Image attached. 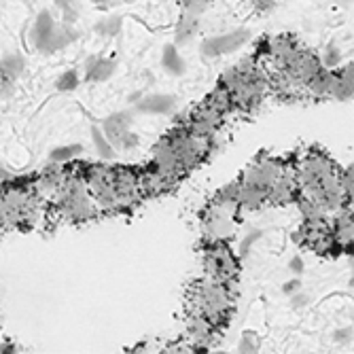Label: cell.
Wrapping results in <instances>:
<instances>
[{
	"instance_id": "10",
	"label": "cell",
	"mask_w": 354,
	"mask_h": 354,
	"mask_svg": "<svg viewBox=\"0 0 354 354\" xmlns=\"http://www.w3.org/2000/svg\"><path fill=\"white\" fill-rule=\"evenodd\" d=\"M250 39V32L246 28H236L232 32H225V35L208 37L200 45V53L204 57H221V55H230L238 49H242Z\"/></svg>"
},
{
	"instance_id": "31",
	"label": "cell",
	"mask_w": 354,
	"mask_h": 354,
	"mask_svg": "<svg viewBox=\"0 0 354 354\" xmlns=\"http://www.w3.org/2000/svg\"><path fill=\"white\" fill-rule=\"evenodd\" d=\"M291 299H293V301H291V304H293V308H304V306L308 304V297H306L304 293H299V291H297V293H293V295H291Z\"/></svg>"
},
{
	"instance_id": "26",
	"label": "cell",
	"mask_w": 354,
	"mask_h": 354,
	"mask_svg": "<svg viewBox=\"0 0 354 354\" xmlns=\"http://www.w3.org/2000/svg\"><path fill=\"white\" fill-rule=\"evenodd\" d=\"M180 7H183V13L200 17L210 9V0H185V3H180Z\"/></svg>"
},
{
	"instance_id": "21",
	"label": "cell",
	"mask_w": 354,
	"mask_h": 354,
	"mask_svg": "<svg viewBox=\"0 0 354 354\" xmlns=\"http://www.w3.org/2000/svg\"><path fill=\"white\" fill-rule=\"evenodd\" d=\"M91 140H93L95 153H98V155L104 159V162H111V159L117 157L115 147L109 142V138L104 136V132H102V127H100V125H93V127H91Z\"/></svg>"
},
{
	"instance_id": "1",
	"label": "cell",
	"mask_w": 354,
	"mask_h": 354,
	"mask_svg": "<svg viewBox=\"0 0 354 354\" xmlns=\"http://www.w3.org/2000/svg\"><path fill=\"white\" fill-rule=\"evenodd\" d=\"M221 87L227 91L232 109L250 111L268 93L270 77L252 59H242L221 77Z\"/></svg>"
},
{
	"instance_id": "19",
	"label": "cell",
	"mask_w": 354,
	"mask_h": 354,
	"mask_svg": "<svg viewBox=\"0 0 354 354\" xmlns=\"http://www.w3.org/2000/svg\"><path fill=\"white\" fill-rule=\"evenodd\" d=\"M162 68L172 75V77H180L187 73V64H185V57L180 55L178 47L174 43L166 45L164 51H162Z\"/></svg>"
},
{
	"instance_id": "23",
	"label": "cell",
	"mask_w": 354,
	"mask_h": 354,
	"mask_svg": "<svg viewBox=\"0 0 354 354\" xmlns=\"http://www.w3.org/2000/svg\"><path fill=\"white\" fill-rule=\"evenodd\" d=\"M79 155H83V147H81V145L55 147V149L49 153V162H55V164H73Z\"/></svg>"
},
{
	"instance_id": "25",
	"label": "cell",
	"mask_w": 354,
	"mask_h": 354,
	"mask_svg": "<svg viewBox=\"0 0 354 354\" xmlns=\"http://www.w3.org/2000/svg\"><path fill=\"white\" fill-rule=\"evenodd\" d=\"M79 81H81V77L77 71H66L55 79V89L57 91H75L79 87Z\"/></svg>"
},
{
	"instance_id": "16",
	"label": "cell",
	"mask_w": 354,
	"mask_h": 354,
	"mask_svg": "<svg viewBox=\"0 0 354 354\" xmlns=\"http://www.w3.org/2000/svg\"><path fill=\"white\" fill-rule=\"evenodd\" d=\"M354 66L352 62H346L344 66L339 64L333 68V83H331V98L335 100H352V89H354Z\"/></svg>"
},
{
	"instance_id": "3",
	"label": "cell",
	"mask_w": 354,
	"mask_h": 354,
	"mask_svg": "<svg viewBox=\"0 0 354 354\" xmlns=\"http://www.w3.org/2000/svg\"><path fill=\"white\" fill-rule=\"evenodd\" d=\"M41 198L32 185L13 183L0 189V225L3 227L30 230L41 216Z\"/></svg>"
},
{
	"instance_id": "2",
	"label": "cell",
	"mask_w": 354,
	"mask_h": 354,
	"mask_svg": "<svg viewBox=\"0 0 354 354\" xmlns=\"http://www.w3.org/2000/svg\"><path fill=\"white\" fill-rule=\"evenodd\" d=\"M234 308L230 286L214 278L204 276L191 284L187 293V314H200L214 323L218 329L230 318Z\"/></svg>"
},
{
	"instance_id": "22",
	"label": "cell",
	"mask_w": 354,
	"mask_h": 354,
	"mask_svg": "<svg viewBox=\"0 0 354 354\" xmlns=\"http://www.w3.org/2000/svg\"><path fill=\"white\" fill-rule=\"evenodd\" d=\"M121 28H123V17L117 15V13H111V15L102 17L98 24L93 26L95 35H100L104 39H115L119 32H121Z\"/></svg>"
},
{
	"instance_id": "35",
	"label": "cell",
	"mask_w": 354,
	"mask_h": 354,
	"mask_svg": "<svg viewBox=\"0 0 354 354\" xmlns=\"http://www.w3.org/2000/svg\"><path fill=\"white\" fill-rule=\"evenodd\" d=\"M5 178H7V170L0 168V180H5Z\"/></svg>"
},
{
	"instance_id": "6",
	"label": "cell",
	"mask_w": 354,
	"mask_h": 354,
	"mask_svg": "<svg viewBox=\"0 0 354 354\" xmlns=\"http://www.w3.org/2000/svg\"><path fill=\"white\" fill-rule=\"evenodd\" d=\"M230 109H232L230 95L218 85L212 93H208V98L202 104H198L189 113V119H187L185 127L193 134L210 136L223 125L225 115H227Z\"/></svg>"
},
{
	"instance_id": "12",
	"label": "cell",
	"mask_w": 354,
	"mask_h": 354,
	"mask_svg": "<svg viewBox=\"0 0 354 354\" xmlns=\"http://www.w3.org/2000/svg\"><path fill=\"white\" fill-rule=\"evenodd\" d=\"M55 19L49 11H41L35 26H32V43L39 53H55L53 49V32H55Z\"/></svg>"
},
{
	"instance_id": "9",
	"label": "cell",
	"mask_w": 354,
	"mask_h": 354,
	"mask_svg": "<svg viewBox=\"0 0 354 354\" xmlns=\"http://www.w3.org/2000/svg\"><path fill=\"white\" fill-rule=\"evenodd\" d=\"M134 121V111H117L102 121V132L115 151H132L138 147V136L130 130Z\"/></svg>"
},
{
	"instance_id": "27",
	"label": "cell",
	"mask_w": 354,
	"mask_h": 354,
	"mask_svg": "<svg viewBox=\"0 0 354 354\" xmlns=\"http://www.w3.org/2000/svg\"><path fill=\"white\" fill-rule=\"evenodd\" d=\"M238 352H259V339H257L254 331H244L240 344H238Z\"/></svg>"
},
{
	"instance_id": "13",
	"label": "cell",
	"mask_w": 354,
	"mask_h": 354,
	"mask_svg": "<svg viewBox=\"0 0 354 354\" xmlns=\"http://www.w3.org/2000/svg\"><path fill=\"white\" fill-rule=\"evenodd\" d=\"M331 236L335 248H350L354 240V223H352V204L344 206L331 216Z\"/></svg>"
},
{
	"instance_id": "7",
	"label": "cell",
	"mask_w": 354,
	"mask_h": 354,
	"mask_svg": "<svg viewBox=\"0 0 354 354\" xmlns=\"http://www.w3.org/2000/svg\"><path fill=\"white\" fill-rule=\"evenodd\" d=\"M204 272L208 278H214L223 284L232 286L238 278V259L227 246V242L206 244L204 250Z\"/></svg>"
},
{
	"instance_id": "32",
	"label": "cell",
	"mask_w": 354,
	"mask_h": 354,
	"mask_svg": "<svg viewBox=\"0 0 354 354\" xmlns=\"http://www.w3.org/2000/svg\"><path fill=\"white\" fill-rule=\"evenodd\" d=\"M282 291H284L286 295H293V293H297V291H299V280H291L288 284H284V286H282Z\"/></svg>"
},
{
	"instance_id": "14",
	"label": "cell",
	"mask_w": 354,
	"mask_h": 354,
	"mask_svg": "<svg viewBox=\"0 0 354 354\" xmlns=\"http://www.w3.org/2000/svg\"><path fill=\"white\" fill-rule=\"evenodd\" d=\"M268 47H266V57H268V62L274 66V73L282 66V64L291 57L301 45H299V41L295 39V37H291V35H280V37H274V39H270L268 43H266Z\"/></svg>"
},
{
	"instance_id": "5",
	"label": "cell",
	"mask_w": 354,
	"mask_h": 354,
	"mask_svg": "<svg viewBox=\"0 0 354 354\" xmlns=\"http://www.w3.org/2000/svg\"><path fill=\"white\" fill-rule=\"evenodd\" d=\"M53 202L57 212L71 221H85L98 212V206H95L83 176L73 172L64 183V187L55 193Z\"/></svg>"
},
{
	"instance_id": "20",
	"label": "cell",
	"mask_w": 354,
	"mask_h": 354,
	"mask_svg": "<svg viewBox=\"0 0 354 354\" xmlns=\"http://www.w3.org/2000/svg\"><path fill=\"white\" fill-rule=\"evenodd\" d=\"M26 68V62L19 53H7L3 59H0V75L7 81H13L17 79Z\"/></svg>"
},
{
	"instance_id": "36",
	"label": "cell",
	"mask_w": 354,
	"mask_h": 354,
	"mask_svg": "<svg viewBox=\"0 0 354 354\" xmlns=\"http://www.w3.org/2000/svg\"><path fill=\"white\" fill-rule=\"evenodd\" d=\"M339 3H344V5H348V3H352V0H339Z\"/></svg>"
},
{
	"instance_id": "33",
	"label": "cell",
	"mask_w": 354,
	"mask_h": 354,
	"mask_svg": "<svg viewBox=\"0 0 354 354\" xmlns=\"http://www.w3.org/2000/svg\"><path fill=\"white\" fill-rule=\"evenodd\" d=\"M53 3H55V7L62 11V9H66V7H75L77 0H53Z\"/></svg>"
},
{
	"instance_id": "29",
	"label": "cell",
	"mask_w": 354,
	"mask_h": 354,
	"mask_svg": "<svg viewBox=\"0 0 354 354\" xmlns=\"http://www.w3.org/2000/svg\"><path fill=\"white\" fill-rule=\"evenodd\" d=\"M250 5L254 7V11H259V13H270V11L276 9L278 0H250Z\"/></svg>"
},
{
	"instance_id": "28",
	"label": "cell",
	"mask_w": 354,
	"mask_h": 354,
	"mask_svg": "<svg viewBox=\"0 0 354 354\" xmlns=\"http://www.w3.org/2000/svg\"><path fill=\"white\" fill-rule=\"evenodd\" d=\"M257 240H261V232H259V230L250 232V234L240 242V250H238V254H240V257H244L246 252H250V248L254 246V242H257Z\"/></svg>"
},
{
	"instance_id": "37",
	"label": "cell",
	"mask_w": 354,
	"mask_h": 354,
	"mask_svg": "<svg viewBox=\"0 0 354 354\" xmlns=\"http://www.w3.org/2000/svg\"><path fill=\"white\" fill-rule=\"evenodd\" d=\"M176 3H178V5H180V3H185V0H176Z\"/></svg>"
},
{
	"instance_id": "8",
	"label": "cell",
	"mask_w": 354,
	"mask_h": 354,
	"mask_svg": "<svg viewBox=\"0 0 354 354\" xmlns=\"http://www.w3.org/2000/svg\"><path fill=\"white\" fill-rule=\"evenodd\" d=\"M81 176H83V180L91 193L95 206L102 208V210H117L115 168H111V166H87Z\"/></svg>"
},
{
	"instance_id": "4",
	"label": "cell",
	"mask_w": 354,
	"mask_h": 354,
	"mask_svg": "<svg viewBox=\"0 0 354 354\" xmlns=\"http://www.w3.org/2000/svg\"><path fill=\"white\" fill-rule=\"evenodd\" d=\"M238 212L240 206L236 200L223 196L218 191L210 206L204 210L202 216V234L206 244L230 242L238 232Z\"/></svg>"
},
{
	"instance_id": "24",
	"label": "cell",
	"mask_w": 354,
	"mask_h": 354,
	"mask_svg": "<svg viewBox=\"0 0 354 354\" xmlns=\"http://www.w3.org/2000/svg\"><path fill=\"white\" fill-rule=\"evenodd\" d=\"M318 57H320V64H323V68L333 71V68H337L339 64H342V49L335 43H329L327 49H325V53L318 55Z\"/></svg>"
},
{
	"instance_id": "18",
	"label": "cell",
	"mask_w": 354,
	"mask_h": 354,
	"mask_svg": "<svg viewBox=\"0 0 354 354\" xmlns=\"http://www.w3.org/2000/svg\"><path fill=\"white\" fill-rule=\"evenodd\" d=\"M198 32H200V17L183 13L178 24H176V30H174V45L176 47L189 45L193 39L198 37Z\"/></svg>"
},
{
	"instance_id": "15",
	"label": "cell",
	"mask_w": 354,
	"mask_h": 354,
	"mask_svg": "<svg viewBox=\"0 0 354 354\" xmlns=\"http://www.w3.org/2000/svg\"><path fill=\"white\" fill-rule=\"evenodd\" d=\"M176 106V95L172 93H149L136 102L134 111L142 115H168Z\"/></svg>"
},
{
	"instance_id": "30",
	"label": "cell",
	"mask_w": 354,
	"mask_h": 354,
	"mask_svg": "<svg viewBox=\"0 0 354 354\" xmlns=\"http://www.w3.org/2000/svg\"><path fill=\"white\" fill-rule=\"evenodd\" d=\"M288 270H291L295 276H301L304 274V259H301V257H293V259L291 261H288Z\"/></svg>"
},
{
	"instance_id": "34",
	"label": "cell",
	"mask_w": 354,
	"mask_h": 354,
	"mask_svg": "<svg viewBox=\"0 0 354 354\" xmlns=\"http://www.w3.org/2000/svg\"><path fill=\"white\" fill-rule=\"evenodd\" d=\"M337 339H344V342H352V329H344L335 335Z\"/></svg>"
},
{
	"instance_id": "11",
	"label": "cell",
	"mask_w": 354,
	"mask_h": 354,
	"mask_svg": "<svg viewBox=\"0 0 354 354\" xmlns=\"http://www.w3.org/2000/svg\"><path fill=\"white\" fill-rule=\"evenodd\" d=\"M115 196H117V208H134L140 200V185L138 174L125 168H115Z\"/></svg>"
},
{
	"instance_id": "17",
	"label": "cell",
	"mask_w": 354,
	"mask_h": 354,
	"mask_svg": "<svg viewBox=\"0 0 354 354\" xmlns=\"http://www.w3.org/2000/svg\"><path fill=\"white\" fill-rule=\"evenodd\" d=\"M117 71V62L113 57H104V55H89L85 59V77L89 81H109Z\"/></svg>"
}]
</instances>
